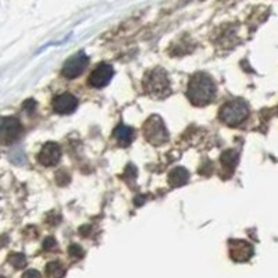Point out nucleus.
Segmentation results:
<instances>
[{
    "instance_id": "nucleus-1",
    "label": "nucleus",
    "mask_w": 278,
    "mask_h": 278,
    "mask_svg": "<svg viewBox=\"0 0 278 278\" xmlns=\"http://www.w3.org/2000/svg\"><path fill=\"white\" fill-rule=\"evenodd\" d=\"M214 93H216V85L212 78L205 72H197L196 75L192 76L186 91L188 99L197 106H203L212 102Z\"/></svg>"
},
{
    "instance_id": "nucleus-2",
    "label": "nucleus",
    "mask_w": 278,
    "mask_h": 278,
    "mask_svg": "<svg viewBox=\"0 0 278 278\" xmlns=\"http://www.w3.org/2000/svg\"><path fill=\"white\" fill-rule=\"evenodd\" d=\"M218 114H220V120L225 123L227 126H240L248 118L249 107L242 100H231L224 104Z\"/></svg>"
},
{
    "instance_id": "nucleus-3",
    "label": "nucleus",
    "mask_w": 278,
    "mask_h": 278,
    "mask_svg": "<svg viewBox=\"0 0 278 278\" xmlns=\"http://www.w3.org/2000/svg\"><path fill=\"white\" fill-rule=\"evenodd\" d=\"M143 135L146 138L149 143H152L154 146L163 145L169 139V132L166 130L163 120L158 115H152L149 120L145 123L143 127Z\"/></svg>"
},
{
    "instance_id": "nucleus-4",
    "label": "nucleus",
    "mask_w": 278,
    "mask_h": 278,
    "mask_svg": "<svg viewBox=\"0 0 278 278\" xmlns=\"http://www.w3.org/2000/svg\"><path fill=\"white\" fill-rule=\"evenodd\" d=\"M169 76L162 68L153 70L145 80V89L153 96H163L169 92Z\"/></svg>"
},
{
    "instance_id": "nucleus-5",
    "label": "nucleus",
    "mask_w": 278,
    "mask_h": 278,
    "mask_svg": "<svg viewBox=\"0 0 278 278\" xmlns=\"http://www.w3.org/2000/svg\"><path fill=\"white\" fill-rule=\"evenodd\" d=\"M22 134V126L20 121L14 117L3 118L0 123V141L3 143H13L16 142Z\"/></svg>"
},
{
    "instance_id": "nucleus-6",
    "label": "nucleus",
    "mask_w": 278,
    "mask_h": 278,
    "mask_svg": "<svg viewBox=\"0 0 278 278\" xmlns=\"http://www.w3.org/2000/svg\"><path fill=\"white\" fill-rule=\"evenodd\" d=\"M88 66V56L84 55V53H78V55L72 56L68 60L64 63L63 66V70H61V74L64 78H68V80H72V78H76L80 76L84 72V70L87 68Z\"/></svg>"
},
{
    "instance_id": "nucleus-7",
    "label": "nucleus",
    "mask_w": 278,
    "mask_h": 278,
    "mask_svg": "<svg viewBox=\"0 0 278 278\" xmlns=\"http://www.w3.org/2000/svg\"><path fill=\"white\" fill-rule=\"evenodd\" d=\"M113 68L106 63L99 64L95 70L91 72V75L88 78V84L93 88H103L110 82V80L113 78Z\"/></svg>"
},
{
    "instance_id": "nucleus-8",
    "label": "nucleus",
    "mask_w": 278,
    "mask_h": 278,
    "mask_svg": "<svg viewBox=\"0 0 278 278\" xmlns=\"http://www.w3.org/2000/svg\"><path fill=\"white\" fill-rule=\"evenodd\" d=\"M61 150L60 146L55 143V142H49L44 145V147L41 149V152L38 154L39 163L45 166V167H52L60 162Z\"/></svg>"
},
{
    "instance_id": "nucleus-9",
    "label": "nucleus",
    "mask_w": 278,
    "mask_h": 278,
    "mask_svg": "<svg viewBox=\"0 0 278 278\" xmlns=\"http://www.w3.org/2000/svg\"><path fill=\"white\" fill-rule=\"evenodd\" d=\"M78 100L74 95L71 93H61L59 96H56L52 102V107L56 113L59 114H70L76 109Z\"/></svg>"
},
{
    "instance_id": "nucleus-10",
    "label": "nucleus",
    "mask_w": 278,
    "mask_h": 278,
    "mask_svg": "<svg viewBox=\"0 0 278 278\" xmlns=\"http://www.w3.org/2000/svg\"><path fill=\"white\" fill-rule=\"evenodd\" d=\"M229 253H231V257L236 262H246L253 255V246L245 241H231Z\"/></svg>"
},
{
    "instance_id": "nucleus-11",
    "label": "nucleus",
    "mask_w": 278,
    "mask_h": 278,
    "mask_svg": "<svg viewBox=\"0 0 278 278\" xmlns=\"http://www.w3.org/2000/svg\"><path fill=\"white\" fill-rule=\"evenodd\" d=\"M132 137H134V131L130 127L127 126H118L114 130V138L117 143L123 147H127L132 142Z\"/></svg>"
},
{
    "instance_id": "nucleus-12",
    "label": "nucleus",
    "mask_w": 278,
    "mask_h": 278,
    "mask_svg": "<svg viewBox=\"0 0 278 278\" xmlns=\"http://www.w3.org/2000/svg\"><path fill=\"white\" fill-rule=\"evenodd\" d=\"M188 180H189V173H188L185 169H182V167H178V169H175L174 171H171V174H170L169 177L170 185L175 186V188L186 184Z\"/></svg>"
},
{
    "instance_id": "nucleus-13",
    "label": "nucleus",
    "mask_w": 278,
    "mask_h": 278,
    "mask_svg": "<svg viewBox=\"0 0 278 278\" xmlns=\"http://www.w3.org/2000/svg\"><path fill=\"white\" fill-rule=\"evenodd\" d=\"M221 163L225 169L232 170L238 164V153L235 150H227L223 153L221 156Z\"/></svg>"
},
{
    "instance_id": "nucleus-14",
    "label": "nucleus",
    "mask_w": 278,
    "mask_h": 278,
    "mask_svg": "<svg viewBox=\"0 0 278 278\" xmlns=\"http://www.w3.org/2000/svg\"><path fill=\"white\" fill-rule=\"evenodd\" d=\"M46 273H48V277L49 278H61L64 275V268H63L60 263L53 262L48 264Z\"/></svg>"
},
{
    "instance_id": "nucleus-15",
    "label": "nucleus",
    "mask_w": 278,
    "mask_h": 278,
    "mask_svg": "<svg viewBox=\"0 0 278 278\" xmlns=\"http://www.w3.org/2000/svg\"><path fill=\"white\" fill-rule=\"evenodd\" d=\"M10 263L17 268H21L25 266V257L21 253H14V255H11L10 256Z\"/></svg>"
},
{
    "instance_id": "nucleus-16",
    "label": "nucleus",
    "mask_w": 278,
    "mask_h": 278,
    "mask_svg": "<svg viewBox=\"0 0 278 278\" xmlns=\"http://www.w3.org/2000/svg\"><path fill=\"white\" fill-rule=\"evenodd\" d=\"M22 278H41V274L38 271H35V270H29L22 275Z\"/></svg>"
},
{
    "instance_id": "nucleus-17",
    "label": "nucleus",
    "mask_w": 278,
    "mask_h": 278,
    "mask_svg": "<svg viewBox=\"0 0 278 278\" xmlns=\"http://www.w3.org/2000/svg\"><path fill=\"white\" fill-rule=\"evenodd\" d=\"M55 240H53V238H52V236H50V238H48V240L45 241V244H44V246H45V249H50V248H52V246H55Z\"/></svg>"
},
{
    "instance_id": "nucleus-18",
    "label": "nucleus",
    "mask_w": 278,
    "mask_h": 278,
    "mask_svg": "<svg viewBox=\"0 0 278 278\" xmlns=\"http://www.w3.org/2000/svg\"><path fill=\"white\" fill-rule=\"evenodd\" d=\"M0 278H2V277H0Z\"/></svg>"
}]
</instances>
